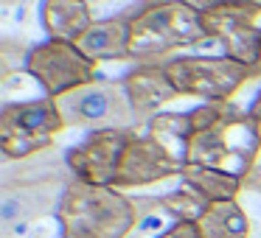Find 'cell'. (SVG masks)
<instances>
[{"label":"cell","mask_w":261,"mask_h":238,"mask_svg":"<svg viewBox=\"0 0 261 238\" xmlns=\"http://www.w3.org/2000/svg\"><path fill=\"white\" fill-rule=\"evenodd\" d=\"M62 238H129L138 227L132 196L118 188L70 180L57 210Z\"/></svg>","instance_id":"6da1fadb"},{"label":"cell","mask_w":261,"mask_h":238,"mask_svg":"<svg viewBox=\"0 0 261 238\" xmlns=\"http://www.w3.org/2000/svg\"><path fill=\"white\" fill-rule=\"evenodd\" d=\"M202 42H214L202 25V14H197L182 0H171V3L138 0L132 6V25H129L132 62L163 65V59L171 56L174 51L202 45Z\"/></svg>","instance_id":"7a4b0ae2"},{"label":"cell","mask_w":261,"mask_h":238,"mask_svg":"<svg viewBox=\"0 0 261 238\" xmlns=\"http://www.w3.org/2000/svg\"><path fill=\"white\" fill-rule=\"evenodd\" d=\"M247 126H253V118H250L247 109H242L236 104L233 112L222 124L211 126L208 132H199L188 140L186 154H182L186 165H208V168L239 174L244 180L258 165V154H261L258 129H253L242 140H236V132L247 129Z\"/></svg>","instance_id":"3957f363"},{"label":"cell","mask_w":261,"mask_h":238,"mask_svg":"<svg viewBox=\"0 0 261 238\" xmlns=\"http://www.w3.org/2000/svg\"><path fill=\"white\" fill-rule=\"evenodd\" d=\"M163 65L180 96L202 98L205 104L233 101L247 81L261 76L258 68L233 62L227 56H174Z\"/></svg>","instance_id":"277c9868"},{"label":"cell","mask_w":261,"mask_h":238,"mask_svg":"<svg viewBox=\"0 0 261 238\" xmlns=\"http://www.w3.org/2000/svg\"><path fill=\"white\" fill-rule=\"evenodd\" d=\"M57 101L68 129H138L121 79H96Z\"/></svg>","instance_id":"5b68a950"},{"label":"cell","mask_w":261,"mask_h":238,"mask_svg":"<svg viewBox=\"0 0 261 238\" xmlns=\"http://www.w3.org/2000/svg\"><path fill=\"white\" fill-rule=\"evenodd\" d=\"M96 68L98 65L87 59L76 42L65 40H45L31 45L25 62V73L45 90L48 98H62L96 81Z\"/></svg>","instance_id":"8992f818"},{"label":"cell","mask_w":261,"mask_h":238,"mask_svg":"<svg viewBox=\"0 0 261 238\" xmlns=\"http://www.w3.org/2000/svg\"><path fill=\"white\" fill-rule=\"evenodd\" d=\"M135 135H138V129L90 132L79 146L65 152V160H68V168L73 174V180L113 188L118 168H121V160H124V152Z\"/></svg>","instance_id":"52a82bcc"},{"label":"cell","mask_w":261,"mask_h":238,"mask_svg":"<svg viewBox=\"0 0 261 238\" xmlns=\"http://www.w3.org/2000/svg\"><path fill=\"white\" fill-rule=\"evenodd\" d=\"M68 182H20L0 185V235L12 238L29 230V224L57 216Z\"/></svg>","instance_id":"ba28073f"},{"label":"cell","mask_w":261,"mask_h":238,"mask_svg":"<svg viewBox=\"0 0 261 238\" xmlns=\"http://www.w3.org/2000/svg\"><path fill=\"white\" fill-rule=\"evenodd\" d=\"M182 168H186V160L182 157H177L171 148H166L152 135H141L138 132L124 152V160H121V168H118V176H115L113 188L126 191V188L154 185V182L180 176Z\"/></svg>","instance_id":"9c48e42d"},{"label":"cell","mask_w":261,"mask_h":238,"mask_svg":"<svg viewBox=\"0 0 261 238\" xmlns=\"http://www.w3.org/2000/svg\"><path fill=\"white\" fill-rule=\"evenodd\" d=\"M202 25L214 42H222L225 56L233 62L258 68L261 59V28L255 25V17L236 9H216L202 14Z\"/></svg>","instance_id":"30bf717a"},{"label":"cell","mask_w":261,"mask_h":238,"mask_svg":"<svg viewBox=\"0 0 261 238\" xmlns=\"http://www.w3.org/2000/svg\"><path fill=\"white\" fill-rule=\"evenodd\" d=\"M121 84H124L126 98L132 104L138 132H141V124H149L158 115L160 107L180 98L177 87L171 84L169 73H166V65H138L121 79Z\"/></svg>","instance_id":"8fae6325"},{"label":"cell","mask_w":261,"mask_h":238,"mask_svg":"<svg viewBox=\"0 0 261 238\" xmlns=\"http://www.w3.org/2000/svg\"><path fill=\"white\" fill-rule=\"evenodd\" d=\"M129 25H132V6L113 17L96 20L85 34L76 40L79 51L93 62H132L129 53Z\"/></svg>","instance_id":"7c38bea8"},{"label":"cell","mask_w":261,"mask_h":238,"mask_svg":"<svg viewBox=\"0 0 261 238\" xmlns=\"http://www.w3.org/2000/svg\"><path fill=\"white\" fill-rule=\"evenodd\" d=\"M65 118L57 98H34V101L6 104L0 112V132H29V135H54L65 132Z\"/></svg>","instance_id":"4fadbf2b"},{"label":"cell","mask_w":261,"mask_h":238,"mask_svg":"<svg viewBox=\"0 0 261 238\" xmlns=\"http://www.w3.org/2000/svg\"><path fill=\"white\" fill-rule=\"evenodd\" d=\"M70 180H73V174L68 168L65 152H59L57 146L42 152V154H34L29 160H17V163L3 160V168H0V185H20V182H70Z\"/></svg>","instance_id":"5bb4252c"},{"label":"cell","mask_w":261,"mask_h":238,"mask_svg":"<svg viewBox=\"0 0 261 238\" xmlns=\"http://www.w3.org/2000/svg\"><path fill=\"white\" fill-rule=\"evenodd\" d=\"M40 20L48 40H65V42H76L96 23L87 0H42Z\"/></svg>","instance_id":"9a60e30c"},{"label":"cell","mask_w":261,"mask_h":238,"mask_svg":"<svg viewBox=\"0 0 261 238\" xmlns=\"http://www.w3.org/2000/svg\"><path fill=\"white\" fill-rule=\"evenodd\" d=\"M180 180L186 182V188L197 191L208 204L214 202H230L244 191L242 176L230 174V171H219V168H208V165H186L180 174Z\"/></svg>","instance_id":"2e32d148"},{"label":"cell","mask_w":261,"mask_h":238,"mask_svg":"<svg viewBox=\"0 0 261 238\" xmlns=\"http://www.w3.org/2000/svg\"><path fill=\"white\" fill-rule=\"evenodd\" d=\"M197 227L202 238H250V230H253L247 213L236 199L208 204V210L199 216Z\"/></svg>","instance_id":"e0dca14e"},{"label":"cell","mask_w":261,"mask_h":238,"mask_svg":"<svg viewBox=\"0 0 261 238\" xmlns=\"http://www.w3.org/2000/svg\"><path fill=\"white\" fill-rule=\"evenodd\" d=\"M146 135H152L154 140H160L166 148H171L177 157H182L188 140H191V121H188V112H158L146 124Z\"/></svg>","instance_id":"ac0fdd59"},{"label":"cell","mask_w":261,"mask_h":238,"mask_svg":"<svg viewBox=\"0 0 261 238\" xmlns=\"http://www.w3.org/2000/svg\"><path fill=\"white\" fill-rule=\"evenodd\" d=\"M57 146L54 135H29V132H0V152L3 160L17 163V160H29L34 154H42L48 148Z\"/></svg>","instance_id":"d6986e66"},{"label":"cell","mask_w":261,"mask_h":238,"mask_svg":"<svg viewBox=\"0 0 261 238\" xmlns=\"http://www.w3.org/2000/svg\"><path fill=\"white\" fill-rule=\"evenodd\" d=\"M160 199V210L169 216L171 221H199V216L208 210V202L191 188H180V191H169Z\"/></svg>","instance_id":"ffe728a7"},{"label":"cell","mask_w":261,"mask_h":238,"mask_svg":"<svg viewBox=\"0 0 261 238\" xmlns=\"http://www.w3.org/2000/svg\"><path fill=\"white\" fill-rule=\"evenodd\" d=\"M31 45L23 40H14V37H3L0 40V81L9 84V79L25 70V62H29Z\"/></svg>","instance_id":"44dd1931"},{"label":"cell","mask_w":261,"mask_h":238,"mask_svg":"<svg viewBox=\"0 0 261 238\" xmlns=\"http://www.w3.org/2000/svg\"><path fill=\"white\" fill-rule=\"evenodd\" d=\"M182 3L191 6L197 14H208L216 9H236V12H244L250 17L261 14V0H182Z\"/></svg>","instance_id":"7402d4cb"},{"label":"cell","mask_w":261,"mask_h":238,"mask_svg":"<svg viewBox=\"0 0 261 238\" xmlns=\"http://www.w3.org/2000/svg\"><path fill=\"white\" fill-rule=\"evenodd\" d=\"M154 238H202V235H199L197 221H174V224L166 227V230Z\"/></svg>","instance_id":"603a6c76"},{"label":"cell","mask_w":261,"mask_h":238,"mask_svg":"<svg viewBox=\"0 0 261 238\" xmlns=\"http://www.w3.org/2000/svg\"><path fill=\"white\" fill-rule=\"evenodd\" d=\"M242 185H244V191H250V193H258L261 196V163L255 165L253 171H250L247 176L242 180Z\"/></svg>","instance_id":"cb8c5ba5"},{"label":"cell","mask_w":261,"mask_h":238,"mask_svg":"<svg viewBox=\"0 0 261 238\" xmlns=\"http://www.w3.org/2000/svg\"><path fill=\"white\" fill-rule=\"evenodd\" d=\"M247 112H250V118L255 121V126H258V124H261V87H258V93H255L253 104L247 107Z\"/></svg>","instance_id":"d4e9b609"},{"label":"cell","mask_w":261,"mask_h":238,"mask_svg":"<svg viewBox=\"0 0 261 238\" xmlns=\"http://www.w3.org/2000/svg\"><path fill=\"white\" fill-rule=\"evenodd\" d=\"M3 6H17V3H23V0H0Z\"/></svg>","instance_id":"484cf974"},{"label":"cell","mask_w":261,"mask_h":238,"mask_svg":"<svg viewBox=\"0 0 261 238\" xmlns=\"http://www.w3.org/2000/svg\"><path fill=\"white\" fill-rule=\"evenodd\" d=\"M87 3H107V0H87Z\"/></svg>","instance_id":"4316f807"},{"label":"cell","mask_w":261,"mask_h":238,"mask_svg":"<svg viewBox=\"0 0 261 238\" xmlns=\"http://www.w3.org/2000/svg\"><path fill=\"white\" fill-rule=\"evenodd\" d=\"M258 70H261V59H258Z\"/></svg>","instance_id":"83f0119b"}]
</instances>
